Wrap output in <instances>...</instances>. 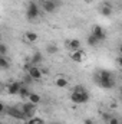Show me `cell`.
I'll return each mask as SVG.
<instances>
[{
	"instance_id": "1",
	"label": "cell",
	"mask_w": 122,
	"mask_h": 124,
	"mask_svg": "<svg viewBox=\"0 0 122 124\" xmlns=\"http://www.w3.org/2000/svg\"><path fill=\"white\" fill-rule=\"evenodd\" d=\"M93 81L103 90H112L115 85V79L112 77V74L106 69H102L99 72H96L93 75Z\"/></svg>"
},
{
	"instance_id": "2",
	"label": "cell",
	"mask_w": 122,
	"mask_h": 124,
	"mask_svg": "<svg viewBox=\"0 0 122 124\" xmlns=\"http://www.w3.org/2000/svg\"><path fill=\"white\" fill-rule=\"evenodd\" d=\"M70 101L73 104H85L89 101V93L83 85H76L70 94Z\"/></svg>"
},
{
	"instance_id": "3",
	"label": "cell",
	"mask_w": 122,
	"mask_h": 124,
	"mask_svg": "<svg viewBox=\"0 0 122 124\" xmlns=\"http://www.w3.org/2000/svg\"><path fill=\"white\" fill-rule=\"evenodd\" d=\"M39 4L37 3H34V1H30L29 4H27V10H26V16H27V19L29 20H33V19H36L37 16H39Z\"/></svg>"
},
{
	"instance_id": "4",
	"label": "cell",
	"mask_w": 122,
	"mask_h": 124,
	"mask_svg": "<svg viewBox=\"0 0 122 124\" xmlns=\"http://www.w3.org/2000/svg\"><path fill=\"white\" fill-rule=\"evenodd\" d=\"M22 110H23L26 118H32V117H34V113H36V104H33V102L29 101V102L22 105Z\"/></svg>"
},
{
	"instance_id": "5",
	"label": "cell",
	"mask_w": 122,
	"mask_h": 124,
	"mask_svg": "<svg viewBox=\"0 0 122 124\" xmlns=\"http://www.w3.org/2000/svg\"><path fill=\"white\" fill-rule=\"evenodd\" d=\"M92 35H93L99 42H102V40L106 39V33L103 31V28H101L99 25H95V26L92 28Z\"/></svg>"
},
{
	"instance_id": "6",
	"label": "cell",
	"mask_w": 122,
	"mask_h": 124,
	"mask_svg": "<svg viewBox=\"0 0 122 124\" xmlns=\"http://www.w3.org/2000/svg\"><path fill=\"white\" fill-rule=\"evenodd\" d=\"M27 74L33 78V81H39V79H42V77H43L42 69H40V68H37L36 65H32L30 68H29V71H27Z\"/></svg>"
},
{
	"instance_id": "7",
	"label": "cell",
	"mask_w": 122,
	"mask_h": 124,
	"mask_svg": "<svg viewBox=\"0 0 122 124\" xmlns=\"http://www.w3.org/2000/svg\"><path fill=\"white\" fill-rule=\"evenodd\" d=\"M42 7H43V10H45L46 13H53V12L56 10L58 4H56V1H53V0H42Z\"/></svg>"
},
{
	"instance_id": "8",
	"label": "cell",
	"mask_w": 122,
	"mask_h": 124,
	"mask_svg": "<svg viewBox=\"0 0 122 124\" xmlns=\"http://www.w3.org/2000/svg\"><path fill=\"white\" fill-rule=\"evenodd\" d=\"M83 56H85V52L82 49H79V51H70V54H69V58L73 62H82L83 61Z\"/></svg>"
},
{
	"instance_id": "9",
	"label": "cell",
	"mask_w": 122,
	"mask_h": 124,
	"mask_svg": "<svg viewBox=\"0 0 122 124\" xmlns=\"http://www.w3.org/2000/svg\"><path fill=\"white\" fill-rule=\"evenodd\" d=\"M22 85H23V82H17V81H14V82L9 84L7 91H9V94H12V95L19 94V93H20V90H22Z\"/></svg>"
},
{
	"instance_id": "10",
	"label": "cell",
	"mask_w": 122,
	"mask_h": 124,
	"mask_svg": "<svg viewBox=\"0 0 122 124\" xmlns=\"http://www.w3.org/2000/svg\"><path fill=\"white\" fill-rule=\"evenodd\" d=\"M66 45H68L69 51H79L81 46H82V43H81L79 39H69V40L66 42Z\"/></svg>"
},
{
	"instance_id": "11",
	"label": "cell",
	"mask_w": 122,
	"mask_h": 124,
	"mask_svg": "<svg viewBox=\"0 0 122 124\" xmlns=\"http://www.w3.org/2000/svg\"><path fill=\"white\" fill-rule=\"evenodd\" d=\"M101 13H102L105 17H109V16L112 15V6H111V3H108V1L102 3V6H101Z\"/></svg>"
},
{
	"instance_id": "12",
	"label": "cell",
	"mask_w": 122,
	"mask_h": 124,
	"mask_svg": "<svg viewBox=\"0 0 122 124\" xmlns=\"http://www.w3.org/2000/svg\"><path fill=\"white\" fill-rule=\"evenodd\" d=\"M7 113L12 117H16V118H26V116H25V113H23L22 108H9Z\"/></svg>"
},
{
	"instance_id": "13",
	"label": "cell",
	"mask_w": 122,
	"mask_h": 124,
	"mask_svg": "<svg viewBox=\"0 0 122 124\" xmlns=\"http://www.w3.org/2000/svg\"><path fill=\"white\" fill-rule=\"evenodd\" d=\"M42 59H43L42 54H40V52H34V54L32 55V58H30V63L32 65H37V63L42 62Z\"/></svg>"
},
{
	"instance_id": "14",
	"label": "cell",
	"mask_w": 122,
	"mask_h": 124,
	"mask_svg": "<svg viewBox=\"0 0 122 124\" xmlns=\"http://www.w3.org/2000/svg\"><path fill=\"white\" fill-rule=\"evenodd\" d=\"M55 84H56V87H58V88H65V87H68V85H69V82H68V79H66V78H56Z\"/></svg>"
},
{
	"instance_id": "15",
	"label": "cell",
	"mask_w": 122,
	"mask_h": 124,
	"mask_svg": "<svg viewBox=\"0 0 122 124\" xmlns=\"http://www.w3.org/2000/svg\"><path fill=\"white\" fill-rule=\"evenodd\" d=\"M27 98H29V101L33 102V104H39V102H40V100H42V98H40V95H39V94H36V93H30V95H29Z\"/></svg>"
},
{
	"instance_id": "16",
	"label": "cell",
	"mask_w": 122,
	"mask_h": 124,
	"mask_svg": "<svg viewBox=\"0 0 122 124\" xmlns=\"http://www.w3.org/2000/svg\"><path fill=\"white\" fill-rule=\"evenodd\" d=\"M46 52H47L49 55H55V54L58 52V45H55V43L47 45V46H46Z\"/></svg>"
},
{
	"instance_id": "17",
	"label": "cell",
	"mask_w": 122,
	"mask_h": 124,
	"mask_svg": "<svg viewBox=\"0 0 122 124\" xmlns=\"http://www.w3.org/2000/svg\"><path fill=\"white\" fill-rule=\"evenodd\" d=\"M25 38H26L29 42H36V40H37V33H34V32H26V33H25Z\"/></svg>"
},
{
	"instance_id": "18",
	"label": "cell",
	"mask_w": 122,
	"mask_h": 124,
	"mask_svg": "<svg viewBox=\"0 0 122 124\" xmlns=\"http://www.w3.org/2000/svg\"><path fill=\"white\" fill-rule=\"evenodd\" d=\"M98 43H99V40H98V39L91 33V35L88 36V45H91V46H96Z\"/></svg>"
},
{
	"instance_id": "19",
	"label": "cell",
	"mask_w": 122,
	"mask_h": 124,
	"mask_svg": "<svg viewBox=\"0 0 122 124\" xmlns=\"http://www.w3.org/2000/svg\"><path fill=\"white\" fill-rule=\"evenodd\" d=\"M27 124H45V121L40 117H32V118H29Z\"/></svg>"
},
{
	"instance_id": "20",
	"label": "cell",
	"mask_w": 122,
	"mask_h": 124,
	"mask_svg": "<svg viewBox=\"0 0 122 124\" xmlns=\"http://www.w3.org/2000/svg\"><path fill=\"white\" fill-rule=\"evenodd\" d=\"M0 66H1V69H7L9 68V61H7L6 56H0Z\"/></svg>"
},
{
	"instance_id": "21",
	"label": "cell",
	"mask_w": 122,
	"mask_h": 124,
	"mask_svg": "<svg viewBox=\"0 0 122 124\" xmlns=\"http://www.w3.org/2000/svg\"><path fill=\"white\" fill-rule=\"evenodd\" d=\"M19 95H20V97H29V95H30V93H29V90H27V87H26L25 84L22 85V90H20V93H19Z\"/></svg>"
},
{
	"instance_id": "22",
	"label": "cell",
	"mask_w": 122,
	"mask_h": 124,
	"mask_svg": "<svg viewBox=\"0 0 122 124\" xmlns=\"http://www.w3.org/2000/svg\"><path fill=\"white\" fill-rule=\"evenodd\" d=\"M6 54H7V46L4 43H1L0 45V56H6Z\"/></svg>"
},
{
	"instance_id": "23",
	"label": "cell",
	"mask_w": 122,
	"mask_h": 124,
	"mask_svg": "<svg viewBox=\"0 0 122 124\" xmlns=\"http://www.w3.org/2000/svg\"><path fill=\"white\" fill-rule=\"evenodd\" d=\"M108 124H119V120L115 118V117H111V120L108 121Z\"/></svg>"
},
{
	"instance_id": "24",
	"label": "cell",
	"mask_w": 122,
	"mask_h": 124,
	"mask_svg": "<svg viewBox=\"0 0 122 124\" xmlns=\"http://www.w3.org/2000/svg\"><path fill=\"white\" fill-rule=\"evenodd\" d=\"M116 62H118V65L122 68V55H119V56L116 58Z\"/></svg>"
},
{
	"instance_id": "25",
	"label": "cell",
	"mask_w": 122,
	"mask_h": 124,
	"mask_svg": "<svg viewBox=\"0 0 122 124\" xmlns=\"http://www.w3.org/2000/svg\"><path fill=\"white\" fill-rule=\"evenodd\" d=\"M83 124H93V121H92V120H89V118H88V120H85V121H83Z\"/></svg>"
},
{
	"instance_id": "26",
	"label": "cell",
	"mask_w": 122,
	"mask_h": 124,
	"mask_svg": "<svg viewBox=\"0 0 122 124\" xmlns=\"http://www.w3.org/2000/svg\"><path fill=\"white\" fill-rule=\"evenodd\" d=\"M118 52H119V55H122V45H119V48H118Z\"/></svg>"
},
{
	"instance_id": "27",
	"label": "cell",
	"mask_w": 122,
	"mask_h": 124,
	"mask_svg": "<svg viewBox=\"0 0 122 124\" xmlns=\"http://www.w3.org/2000/svg\"><path fill=\"white\" fill-rule=\"evenodd\" d=\"M85 3H92V1H95V0H83Z\"/></svg>"
},
{
	"instance_id": "28",
	"label": "cell",
	"mask_w": 122,
	"mask_h": 124,
	"mask_svg": "<svg viewBox=\"0 0 122 124\" xmlns=\"http://www.w3.org/2000/svg\"><path fill=\"white\" fill-rule=\"evenodd\" d=\"M119 94H121V97H122V87H121V90H119Z\"/></svg>"
},
{
	"instance_id": "29",
	"label": "cell",
	"mask_w": 122,
	"mask_h": 124,
	"mask_svg": "<svg viewBox=\"0 0 122 124\" xmlns=\"http://www.w3.org/2000/svg\"><path fill=\"white\" fill-rule=\"evenodd\" d=\"M121 7H122V6H121Z\"/></svg>"
}]
</instances>
